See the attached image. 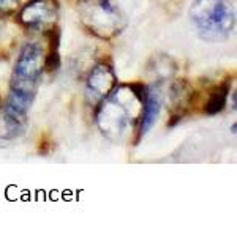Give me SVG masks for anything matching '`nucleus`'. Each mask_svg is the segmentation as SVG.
<instances>
[{
	"mask_svg": "<svg viewBox=\"0 0 237 252\" xmlns=\"http://www.w3.org/2000/svg\"><path fill=\"white\" fill-rule=\"evenodd\" d=\"M146 90L141 84H117L116 89L98 102L95 122L103 136L120 140L131 128H136Z\"/></svg>",
	"mask_w": 237,
	"mask_h": 252,
	"instance_id": "1",
	"label": "nucleus"
},
{
	"mask_svg": "<svg viewBox=\"0 0 237 252\" xmlns=\"http://www.w3.org/2000/svg\"><path fill=\"white\" fill-rule=\"evenodd\" d=\"M188 14L204 41H226L236 29V10L228 0H195Z\"/></svg>",
	"mask_w": 237,
	"mask_h": 252,
	"instance_id": "2",
	"label": "nucleus"
},
{
	"mask_svg": "<svg viewBox=\"0 0 237 252\" xmlns=\"http://www.w3.org/2000/svg\"><path fill=\"white\" fill-rule=\"evenodd\" d=\"M78 16L90 35L106 41L117 38L126 27L123 11L113 0H78Z\"/></svg>",
	"mask_w": 237,
	"mask_h": 252,
	"instance_id": "3",
	"label": "nucleus"
},
{
	"mask_svg": "<svg viewBox=\"0 0 237 252\" xmlns=\"http://www.w3.org/2000/svg\"><path fill=\"white\" fill-rule=\"evenodd\" d=\"M44 57L46 52L37 41H27L24 44L16 57L10 87L37 93L41 74L44 73Z\"/></svg>",
	"mask_w": 237,
	"mask_h": 252,
	"instance_id": "4",
	"label": "nucleus"
},
{
	"mask_svg": "<svg viewBox=\"0 0 237 252\" xmlns=\"http://www.w3.org/2000/svg\"><path fill=\"white\" fill-rule=\"evenodd\" d=\"M59 14V0H30L18 10V22L27 30L49 33L57 27Z\"/></svg>",
	"mask_w": 237,
	"mask_h": 252,
	"instance_id": "5",
	"label": "nucleus"
},
{
	"mask_svg": "<svg viewBox=\"0 0 237 252\" xmlns=\"http://www.w3.org/2000/svg\"><path fill=\"white\" fill-rule=\"evenodd\" d=\"M118 84L114 66L108 62H98L95 65L89 76L85 79V93L87 99L90 102H98L106 98L108 94L116 89V85Z\"/></svg>",
	"mask_w": 237,
	"mask_h": 252,
	"instance_id": "6",
	"label": "nucleus"
},
{
	"mask_svg": "<svg viewBox=\"0 0 237 252\" xmlns=\"http://www.w3.org/2000/svg\"><path fill=\"white\" fill-rule=\"evenodd\" d=\"M161 106H163V98H161L160 89H157V87H150V89H147L144 102H142L139 120L136 125V139L138 140H141L150 129L154 128L158 117H160Z\"/></svg>",
	"mask_w": 237,
	"mask_h": 252,
	"instance_id": "7",
	"label": "nucleus"
},
{
	"mask_svg": "<svg viewBox=\"0 0 237 252\" xmlns=\"http://www.w3.org/2000/svg\"><path fill=\"white\" fill-rule=\"evenodd\" d=\"M229 92H231V87H229V82H223L217 85L213 89L207 98V102L204 106V112L205 115H217L221 110L225 109L226 102H228V96Z\"/></svg>",
	"mask_w": 237,
	"mask_h": 252,
	"instance_id": "8",
	"label": "nucleus"
},
{
	"mask_svg": "<svg viewBox=\"0 0 237 252\" xmlns=\"http://www.w3.org/2000/svg\"><path fill=\"white\" fill-rule=\"evenodd\" d=\"M57 27L54 30H51V47H49V52H46V57H44V69L46 71H55L60 66V55H59V32Z\"/></svg>",
	"mask_w": 237,
	"mask_h": 252,
	"instance_id": "9",
	"label": "nucleus"
},
{
	"mask_svg": "<svg viewBox=\"0 0 237 252\" xmlns=\"http://www.w3.org/2000/svg\"><path fill=\"white\" fill-rule=\"evenodd\" d=\"M21 8V0H0V14L10 16L18 13Z\"/></svg>",
	"mask_w": 237,
	"mask_h": 252,
	"instance_id": "10",
	"label": "nucleus"
},
{
	"mask_svg": "<svg viewBox=\"0 0 237 252\" xmlns=\"http://www.w3.org/2000/svg\"><path fill=\"white\" fill-rule=\"evenodd\" d=\"M0 107H2V98H0Z\"/></svg>",
	"mask_w": 237,
	"mask_h": 252,
	"instance_id": "11",
	"label": "nucleus"
}]
</instances>
